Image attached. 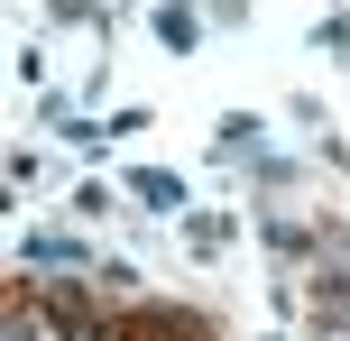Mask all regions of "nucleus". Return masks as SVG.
Here are the masks:
<instances>
[{
    "mask_svg": "<svg viewBox=\"0 0 350 341\" xmlns=\"http://www.w3.org/2000/svg\"><path fill=\"white\" fill-rule=\"evenodd\" d=\"M111 341H203L193 314H129V323H111Z\"/></svg>",
    "mask_w": 350,
    "mask_h": 341,
    "instance_id": "1",
    "label": "nucleus"
}]
</instances>
